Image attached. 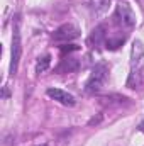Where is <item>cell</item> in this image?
<instances>
[{
  "mask_svg": "<svg viewBox=\"0 0 144 146\" xmlns=\"http://www.w3.org/2000/svg\"><path fill=\"white\" fill-rule=\"evenodd\" d=\"M107 73H108V68H107V65H105V63H100V65H97V66L93 68L92 75H90L88 82H87V87H85V90H87L88 94H98V92L102 90L104 83H105Z\"/></svg>",
  "mask_w": 144,
  "mask_h": 146,
  "instance_id": "obj_1",
  "label": "cell"
},
{
  "mask_svg": "<svg viewBox=\"0 0 144 146\" xmlns=\"http://www.w3.org/2000/svg\"><path fill=\"white\" fill-rule=\"evenodd\" d=\"M20 54H22L20 31H19V21H15V26H14V34H12V56H10V75H12V76L17 73L19 61H20Z\"/></svg>",
  "mask_w": 144,
  "mask_h": 146,
  "instance_id": "obj_2",
  "label": "cell"
},
{
  "mask_svg": "<svg viewBox=\"0 0 144 146\" xmlns=\"http://www.w3.org/2000/svg\"><path fill=\"white\" fill-rule=\"evenodd\" d=\"M117 26H122L126 29H132L136 24V14L132 12V9L127 3H119L115 9V15H114Z\"/></svg>",
  "mask_w": 144,
  "mask_h": 146,
  "instance_id": "obj_3",
  "label": "cell"
},
{
  "mask_svg": "<svg viewBox=\"0 0 144 146\" xmlns=\"http://www.w3.org/2000/svg\"><path fill=\"white\" fill-rule=\"evenodd\" d=\"M80 36V29L73 24H63L59 29H56V33L53 34V39L58 41V42H66V41H71L76 39Z\"/></svg>",
  "mask_w": 144,
  "mask_h": 146,
  "instance_id": "obj_4",
  "label": "cell"
},
{
  "mask_svg": "<svg viewBox=\"0 0 144 146\" xmlns=\"http://www.w3.org/2000/svg\"><path fill=\"white\" fill-rule=\"evenodd\" d=\"M144 60V46L141 41H134L132 42V49H131V72L139 70Z\"/></svg>",
  "mask_w": 144,
  "mask_h": 146,
  "instance_id": "obj_5",
  "label": "cell"
},
{
  "mask_svg": "<svg viewBox=\"0 0 144 146\" xmlns=\"http://www.w3.org/2000/svg\"><path fill=\"white\" fill-rule=\"evenodd\" d=\"M46 94H48L51 99H54V100H58L59 104H63V106L73 107V106L76 104V100H75V97H73L71 94H68V92H65V90H61V88H48Z\"/></svg>",
  "mask_w": 144,
  "mask_h": 146,
  "instance_id": "obj_6",
  "label": "cell"
},
{
  "mask_svg": "<svg viewBox=\"0 0 144 146\" xmlns=\"http://www.w3.org/2000/svg\"><path fill=\"white\" fill-rule=\"evenodd\" d=\"M78 66H80L78 60L68 58V60H63V61L59 63V66L56 68V72L58 73H71V72H75V70H78Z\"/></svg>",
  "mask_w": 144,
  "mask_h": 146,
  "instance_id": "obj_7",
  "label": "cell"
},
{
  "mask_svg": "<svg viewBox=\"0 0 144 146\" xmlns=\"http://www.w3.org/2000/svg\"><path fill=\"white\" fill-rule=\"evenodd\" d=\"M49 65H51V56L49 54H46L44 58H39V61H37V65H36V73L41 75L42 72H46L49 68Z\"/></svg>",
  "mask_w": 144,
  "mask_h": 146,
  "instance_id": "obj_8",
  "label": "cell"
},
{
  "mask_svg": "<svg viewBox=\"0 0 144 146\" xmlns=\"http://www.w3.org/2000/svg\"><path fill=\"white\" fill-rule=\"evenodd\" d=\"M105 26H98L97 29H93V33H92V36H90V42H93L95 41V44H100L102 42V39L105 37Z\"/></svg>",
  "mask_w": 144,
  "mask_h": 146,
  "instance_id": "obj_9",
  "label": "cell"
},
{
  "mask_svg": "<svg viewBox=\"0 0 144 146\" xmlns=\"http://www.w3.org/2000/svg\"><path fill=\"white\" fill-rule=\"evenodd\" d=\"M78 49H80L78 46H61V51H63V53H66V51H68V53H70V51H78Z\"/></svg>",
  "mask_w": 144,
  "mask_h": 146,
  "instance_id": "obj_10",
  "label": "cell"
},
{
  "mask_svg": "<svg viewBox=\"0 0 144 146\" xmlns=\"http://www.w3.org/2000/svg\"><path fill=\"white\" fill-rule=\"evenodd\" d=\"M139 131H143V133H144V121L139 124Z\"/></svg>",
  "mask_w": 144,
  "mask_h": 146,
  "instance_id": "obj_11",
  "label": "cell"
},
{
  "mask_svg": "<svg viewBox=\"0 0 144 146\" xmlns=\"http://www.w3.org/2000/svg\"><path fill=\"white\" fill-rule=\"evenodd\" d=\"M41 146H48V145H41Z\"/></svg>",
  "mask_w": 144,
  "mask_h": 146,
  "instance_id": "obj_12",
  "label": "cell"
}]
</instances>
